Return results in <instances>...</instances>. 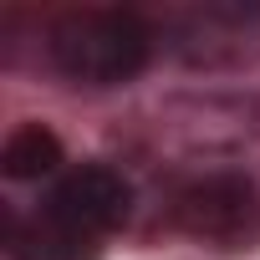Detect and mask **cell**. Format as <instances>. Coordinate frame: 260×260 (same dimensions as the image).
<instances>
[{
    "label": "cell",
    "mask_w": 260,
    "mask_h": 260,
    "mask_svg": "<svg viewBox=\"0 0 260 260\" xmlns=\"http://www.w3.org/2000/svg\"><path fill=\"white\" fill-rule=\"evenodd\" d=\"M153 56V26L122 6L61 11L46 31V61L72 87H122Z\"/></svg>",
    "instance_id": "obj_1"
},
{
    "label": "cell",
    "mask_w": 260,
    "mask_h": 260,
    "mask_svg": "<svg viewBox=\"0 0 260 260\" xmlns=\"http://www.w3.org/2000/svg\"><path fill=\"white\" fill-rule=\"evenodd\" d=\"M169 219L179 235H189L199 245L250 250V245H260V189H255V179H245L235 169L199 174L174 194Z\"/></svg>",
    "instance_id": "obj_2"
},
{
    "label": "cell",
    "mask_w": 260,
    "mask_h": 260,
    "mask_svg": "<svg viewBox=\"0 0 260 260\" xmlns=\"http://www.w3.org/2000/svg\"><path fill=\"white\" fill-rule=\"evenodd\" d=\"M41 209H51L56 219H67L72 230H82L92 240H107L133 209V184L112 164H77L51 184Z\"/></svg>",
    "instance_id": "obj_3"
},
{
    "label": "cell",
    "mask_w": 260,
    "mask_h": 260,
    "mask_svg": "<svg viewBox=\"0 0 260 260\" xmlns=\"http://www.w3.org/2000/svg\"><path fill=\"white\" fill-rule=\"evenodd\" d=\"M6 250H11V260H102V240L72 230L51 209L11 214L6 219Z\"/></svg>",
    "instance_id": "obj_4"
},
{
    "label": "cell",
    "mask_w": 260,
    "mask_h": 260,
    "mask_svg": "<svg viewBox=\"0 0 260 260\" xmlns=\"http://www.w3.org/2000/svg\"><path fill=\"white\" fill-rule=\"evenodd\" d=\"M67 158H61V138L51 133L46 122H21V127H11V138H6V148H0V174L6 179H46V174H56Z\"/></svg>",
    "instance_id": "obj_5"
}]
</instances>
